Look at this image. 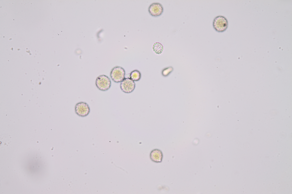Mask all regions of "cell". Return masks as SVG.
I'll use <instances>...</instances> for the list:
<instances>
[{
  "mask_svg": "<svg viewBox=\"0 0 292 194\" xmlns=\"http://www.w3.org/2000/svg\"><path fill=\"white\" fill-rule=\"evenodd\" d=\"M213 26L214 29L217 32H224L226 30L228 27V20L224 16H218L214 19Z\"/></svg>",
  "mask_w": 292,
  "mask_h": 194,
  "instance_id": "cell-1",
  "label": "cell"
},
{
  "mask_svg": "<svg viewBox=\"0 0 292 194\" xmlns=\"http://www.w3.org/2000/svg\"><path fill=\"white\" fill-rule=\"evenodd\" d=\"M141 77L140 72L137 70H135L131 73L130 78L134 81H137L140 79Z\"/></svg>",
  "mask_w": 292,
  "mask_h": 194,
  "instance_id": "cell-9",
  "label": "cell"
},
{
  "mask_svg": "<svg viewBox=\"0 0 292 194\" xmlns=\"http://www.w3.org/2000/svg\"><path fill=\"white\" fill-rule=\"evenodd\" d=\"M76 113L78 116L84 117L87 116L90 112L88 105L84 102H80L76 105L75 107Z\"/></svg>",
  "mask_w": 292,
  "mask_h": 194,
  "instance_id": "cell-4",
  "label": "cell"
},
{
  "mask_svg": "<svg viewBox=\"0 0 292 194\" xmlns=\"http://www.w3.org/2000/svg\"><path fill=\"white\" fill-rule=\"evenodd\" d=\"M163 154L162 151L159 149L152 150L150 154V158L153 161L156 163L162 162L163 158Z\"/></svg>",
  "mask_w": 292,
  "mask_h": 194,
  "instance_id": "cell-7",
  "label": "cell"
},
{
  "mask_svg": "<svg viewBox=\"0 0 292 194\" xmlns=\"http://www.w3.org/2000/svg\"><path fill=\"white\" fill-rule=\"evenodd\" d=\"M148 11L152 16L157 17L161 15L163 11L162 5L159 3H152L148 8Z\"/></svg>",
  "mask_w": 292,
  "mask_h": 194,
  "instance_id": "cell-6",
  "label": "cell"
},
{
  "mask_svg": "<svg viewBox=\"0 0 292 194\" xmlns=\"http://www.w3.org/2000/svg\"><path fill=\"white\" fill-rule=\"evenodd\" d=\"M153 49L156 54L159 55L162 53L163 50V47L160 43L156 42L153 45Z\"/></svg>",
  "mask_w": 292,
  "mask_h": 194,
  "instance_id": "cell-8",
  "label": "cell"
},
{
  "mask_svg": "<svg viewBox=\"0 0 292 194\" xmlns=\"http://www.w3.org/2000/svg\"><path fill=\"white\" fill-rule=\"evenodd\" d=\"M173 68L172 67H169L164 69L162 72V74L164 76H167L171 72Z\"/></svg>",
  "mask_w": 292,
  "mask_h": 194,
  "instance_id": "cell-10",
  "label": "cell"
},
{
  "mask_svg": "<svg viewBox=\"0 0 292 194\" xmlns=\"http://www.w3.org/2000/svg\"><path fill=\"white\" fill-rule=\"evenodd\" d=\"M110 76L111 79L115 82H121L125 78V71L122 67L116 66L111 70Z\"/></svg>",
  "mask_w": 292,
  "mask_h": 194,
  "instance_id": "cell-3",
  "label": "cell"
},
{
  "mask_svg": "<svg viewBox=\"0 0 292 194\" xmlns=\"http://www.w3.org/2000/svg\"><path fill=\"white\" fill-rule=\"evenodd\" d=\"M135 83L134 81L130 78H125L121 82L120 87L121 90L126 93L132 92L135 89Z\"/></svg>",
  "mask_w": 292,
  "mask_h": 194,
  "instance_id": "cell-5",
  "label": "cell"
},
{
  "mask_svg": "<svg viewBox=\"0 0 292 194\" xmlns=\"http://www.w3.org/2000/svg\"><path fill=\"white\" fill-rule=\"evenodd\" d=\"M96 85L100 90L106 91L110 88L111 82L110 79L107 76L102 75L97 77L96 81Z\"/></svg>",
  "mask_w": 292,
  "mask_h": 194,
  "instance_id": "cell-2",
  "label": "cell"
}]
</instances>
